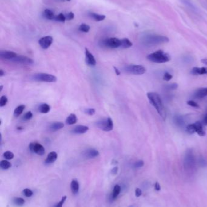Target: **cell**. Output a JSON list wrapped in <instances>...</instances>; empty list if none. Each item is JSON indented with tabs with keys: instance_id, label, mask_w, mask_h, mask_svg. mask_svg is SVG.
Returning a JSON list of instances; mask_svg holds the SVG:
<instances>
[{
	"instance_id": "obj_13",
	"label": "cell",
	"mask_w": 207,
	"mask_h": 207,
	"mask_svg": "<svg viewBox=\"0 0 207 207\" xmlns=\"http://www.w3.org/2000/svg\"><path fill=\"white\" fill-rule=\"evenodd\" d=\"M18 55L12 51H7V50H1L0 52V56L1 58L12 61L14 58H15Z\"/></svg>"
},
{
	"instance_id": "obj_21",
	"label": "cell",
	"mask_w": 207,
	"mask_h": 207,
	"mask_svg": "<svg viewBox=\"0 0 207 207\" xmlns=\"http://www.w3.org/2000/svg\"><path fill=\"white\" fill-rule=\"evenodd\" d=\"M174 123L176 124V125L178 127H184L185 125L184 119L181 116H176V117H174Z\"/></svg>"
},
{
	"instance_id": "obj_32",
	"label": "cell",
	"mask_w": 207,
	"mask_h": 207,
	"mask_svg": "<svg viewBox=\"0 0 207 207\" xmlns=\"http://www.w3.org/2000/svg\"><path fill=\"white\" fill-rule=\"evenodd\" d=\"M54 20H55V21H59V22L65 23V21L66 20L65 15H64L63 13H60V14L58 15H55V17Z\"/></svg>"
},
{
	"instance_id": "obj_15",
	"label": "cell",
	"mask_w": 207,
	"mask_h": 207,
	"mask_svg": "<svg viewBox=\"0 0 207 207\" xmlns=\"http://www.w3.org/2000/svg\"><path fill=\"white\" fill-rule=\"evenodd\" d=\"M207 96V88H201L194 92L193 97L196 99H202Z\"/></svg>"
},
{
	"instance_id": "obj_4",
	"label": "cell",
	"mask_w": 207,
	"mask_h": 207,
	"mask_svg": "<svg viewBox=\"0 0 207 207\" xmlns=\"http://www.w3.org/2000/svg\"><path fill=\"white\" fill-rule=\"evenodd\" d=\"M186 132L189 134L197 133L199 136L202 137L205 136V132L203 129L202 124L201 122H196L194 124H189L186 128Z\"/></svg>"
},
{
	"instance_id": "obj_30",
	"label": "cell",
	"mask_w": 207,
	"mask_h": 207,
	"mask_svg": "<svg viewBox=\"0 0 207 207\" xmlns=\"http://www.w3.org/2000/svg\"><path fill=\"white\" fill-rule=\"evenodd\" d=\"M121 191V187L120 185H116L114 188L113 191V194H112V197L113 199H115V198H117L118 197V196L119 195Z\"/></svg>"
},
{
	"instance_id": "obj_28",
	"label": "cell",
	"mask_w": 207,
	"mask_h": 207,
	"mask_svg": "<svg viewBox=\"0 0 207 207\" xmlns=\"http://www.w3.org/2000/svg\"><path fill=\"white\" fill-rule=\"evenodd\" d=\"M25 109V105H19L14 110V116L15 117H18L20 115H22V113L24 111Z\"/></svg>"
},
{
	"instance_id": "obj_31",
	"label": "cell",
	"mask_w": 207,
	"mask_h": 207,
	"mask_svg": "<svg viewBox=\"0 0 207 207\" xmlns=\"http://www.w3.org/2000/svg\"><path fill=\"white\" fill-rule=\"evenodd\" d=\"M13 203L18 207H22L25 204V201L21 197H15L13 199Z\"/></svg>"
},
{
	"instance_id": "obj_6",
	"label": "cell",
	"mask_w": 207,
	"mask_h": 207,
	"mask_svg": "<svg viewBox=\"0 0 207 207\" xmlns=\"http://www.w3.org/2000/svg\"><path fill=\"white\" fill-rule=\"evenodd\" d=\"M96 124L98 128L105 132L111 131L114 127L113 121L110 117L101 119L98 121Z\"/></svg>"
},
{
	"instance_id": "obj_27",
	"label": "cell",
	"mask_w": 207,
	"mask_h": 207,
	"mask_svg": "<svg viewBox=\"0 0 207 207\" xmlns=\"http://www.w3.org/2000/svg\"><path fill=\"white\" fill-rule=\"evenodd\" d=\"M132 46L133 43L128 38H124L121 40V47L124 48H128Z\"/></svg>"
},
{
	"instance_id": "obj_53",
	"label": "cell",
	"mask_w": 207,
	"mask_h": 207,
	"mask_svg": "<svg viewBox=\"0 0 207 207\" xmlns=\"http://www.w3.org/2000/svg\"><path fill=\"white\" fill-rule=\"evenodd\" d=\"M66 1H70V0H66Z\"/></svg>"
},
{
	"instance_id": "obj_9",
	"label": "cell",
	"mask_w": 207,
	"mask_h": 207,
	"mask_svg": "<svg viewBox=\"0 0 207 207\" xmlns=\"http://www.w3.org/2000/svg\"><path fill=\"white\" fill-rule=\"evenodd\" d=\"M103 46L111 48H116L121 47V40L117 38H109L103 41Z\"/></svg>"
},
{
	"instance_id": "obj_37",
	"label": "cell",
	"mask_w": 207,
	"mask_h": 207,
	"mask_svg": "<svg viewBox=\"0 0 207 207\" xmlns=\"http://www.w3.org/2000/svg\"><path fill=\"white\" fill-rule=\"evenodd\" d=\"M33 117V114L31 112H27L23 116V119L24 121H28L32 119Z\"/></svg>"
},
{
	"instance_id": "obj_5",
	"label": "cell",
	"mask_w": 207,
	"mask_h": 207,
	"mask_svg": "<svg viewBox=\"0 0 207 207\" xmlns=\"http://www.w3.org/2000/svg\"><path fill=\"white\" fill-rule=\"evenodd\" d=\"M32 79L35 81L46 82H55L57 81V78L55 76L45 73L35 74L32 76Z\"/></svg>"
},
{
	"instance_id": "obj_16",
	"label": "cell",
	"mask_w": 207,
	"mask_h": 207,
	"mask_svg": "<svg viewBox=\"0 0 207 207\" xmlns=\"http://www.w3.org/2000/svg\"><path fill=\"white\" fill-rule=\"evenodd\" d=\"M89 130V127L85 125H77L75 127L72 132L74 134H84Z\"/></svg>"
},
{
	"instance_id": "obj_39",
	"label": "cell",
	"mask_w": 207,
	"mask_h": 207,
	"mask_svg": "<svg viewBox=\"0 0 207 207\" xmlns=\"http://www.w3.org/2000/svg\"><path fill=\"white\" fill-rule=\"evenodd\" d=\"M84 112L85 114L88 115H93L95 114V110L94 109L92 108H89V109H86L84 110Z\"/></svg>"
},
{
	"instance_id": "obj_2",
	"label": "cell",
	"mask_w": 207,
	"mask_h": 207,
	"mask_svg": "<svg viewBox=\"0 0 207 207\" xmlns=\"http://www.w3.org/2000/svg\"><path fill=\"white\" fill-rule=\"evenodd\" d=\"M141 41L143 45L146 46H153L164 44L169 41V38L166 36L159 35H144Z\"/></svg>"
},
{
	"instance_id": "obj_29",
	"label": "cell",
	"mask_w": 207,
	"mask_h": 207,
	"mask_svg": "<svg viewBox=\"0 0 207 207\" xmlns=\"http://www.w3.org/2000/svg\"><path fill=\"white\" fill-rule=\"evenodd\" d=\"M12 167V163L7 160H2L0 162V167L2 170H7Z\"/></svg>"
},
{
	"instance_id": "obj_3",
	"label": "cell",
	"mask_w": 207,
	"mask_h": 207,
	"mask_svg": "<svg viewBox=\"0 0 207 207\" xmlns=\"http://www.w3.org/2000/svg\"><path fill=\"white\" fill-rule=\"evenodd\" d=\"M146 58L149 61L155 63H165L170 60L169 55L161 50L148 55Z\"/></svg>"
},
{
	"instance_id": "obj_43",
	"label": "cell",
	"mask_w": 207,
	"mask_h": 207,
	"mask_svg": "<svg viewBox=\"0 0 207 207\" xmlns=\"http://www.w3.org/2000/svg\"><path fill=\"white\" fill-rule=\"evenodd\" d=\"M144 165V162L143 161H137L135 163H134V167L135 168H140V167H142Z\"/></svg>"
},
{
	"instance_id": "obj_7",
	"label": "cell",
	"mask_w": 207,
	"mask_h": 207,
	"mask_svg": "<svg viewBox=\"0 0 207 207\" xmlns=\"http://www.w3.org/2000/svg\"><path fill=\"white\" fill-rule=\"evenodd\" d=\"M125 71L128 73L140 75L146 72V69L141 65H129L125 67Z\"/></svg>"
},
{
	"instance_id": "obj_22",
	"label": "cell",
	"mask_w": 207,
	"mask_h": 207,
	"mask_svg": "<svg viewBox=\"0 0 207 207\" xmlns=\"http://www.w3.org/2000/svg\"><path fill=\"white\" fill-rule=\"evenodd\" d=\"M43 16L45 18L47 19V20H54L55 17V15H54V13L49 9H46L43 12Z\"/></svg>"
},
{
	"instance_id": "obj_38",
	"label": "cell",
	"mask_w": 207,
	"mask_h": 207,
	"mask_svg": "<svg viewBox=\"0 0 207 207\" xmlns=\"http://www.w3.org/2000/svg\"><path fill=\"white\" fill-rule=\"evenodd\" d=\"M66 198H67V196H63L62 198V199H61V201H60L58 203H57V204L55 205V206L54 207H63V205L64 204L65 202L66 201Z\"/></svg>"
},
{
	"instance_id": "obj_10",
	"label": "cell",
	"mask_w": 207,
	"mask_h": 207,
	"mask_svg": "<svg viewBox=\"0 0 207 207\" xmlns=\"http://www.w3.org/2000/svg\"><path fill=\"white\" fill-rule=\"evenodd\" d=\"M11 61L22 64H26V65H30L34 63V61L26 56H22V55H17L15 58H14Z\"/></svg>"
},
{
	"instance_id": "obj_17",
	"label": "cell",
	"mask_w": 207,
	"mask_h": 207,
	"mask_svg": "<svg viewBox=\"0 0 207 207\" xmlns=\"http://www.w3.org/2000/svg\"><path fill=\"white\" fill-rule=\"evenodd\" d=\"M65 125L63 122H53L52 123L49 127V129L50 132H54L56 131H58L59 130H61L62 128H63L64 127Z\"/></svg>"
},
{
	"instance_id": "obj_41",
	"label": "cell",
	"mask_w": 207,
	"mask_h": 207,
	"mask_svg": "<svg viewBox=\"0 0 207 207\" xmlns=\"http://www.w3.org/2000/svg\"><path fill=\"white\" fill-rule=\"evenodd\" d=\"M172 78H173V76L170 73H169L168 72H166L163 75V80H165L166 81H169L172 79Z\"/></svg>"
},
{
	"instance_id": "obj_35",
	"label": "cell",
	"mask_w": 207,
	"mask_h": 207,
	"mask_svg": "<svg viewBox=\"0 0 207 207\" xmlns=\"http://www.w3.org/2000/svg\"><path fill=\"white\" fill-rule=\"evenodd\" d=\"M8 99L6 96H2L0 98V107H2L5 106L7 103Z\"/></svg>"
},
{
	"instance_id": "obj_40",
	"label": "cell",
	"mask_w": 207,
	"mask_h": 207,
	"mask_svg": "<svg viewBox=\"0 0 207 207\" xmlns=\"http://www.w3.org/2000/svg\"><path fill=\"white\" fill-rule=\"evenodd\" d=\"M187 104L193 107H194V108H199V105H198V104H197L194 101H193V100H189L187 101Z\"/></svg>"
},
{
	"instance_id": "obj_11",
	"label": "cell",
	"mask_w": 207,
	"mask_h": 207,
	"mask_svg": "<svg viewBox=\"0 0 207 207\" xmlns=\"http://www.w3.org/2000/svg\"><path fill=\"white\" fill-rule=\"evenodd\" d=\"M52 42H53L52 37L50 36H46L42 38L39 40L38 43L42 48L47 49L51 46V44H52Z\"/></svg>"
},
{
	"instance_id": "obj_51",
	"label": "cell",
	"mask_w": 207,
	"mask_h": 207,
	"mask_svg": "<svg viewBox=\"0 0 207 207\" xmlns=\"http://www.w3.org/2000/svg\"><path fill=\"white\" fill-rule=\"evenodd\" d=\"M201 62L205 65H207V59H203L201 60Z\"/></svg>"
},
{
	"instance_id": "obj_19",
	"label": "cell",
	"mask_w": 207,
	"mask_h": 207,
	"mask_svg": "<svg viewBox=\"0 0 207 207\" xmlns=\"http://www.w3.org/2000/svg\"><path fill=\"white\" fill-rule=\"evenodd\" d=\"M70 189H71V191L74 194H76L78 193L79 191V184L78 182L75 180L74 179L72 181L71 184H70Z\"/></svg>"
},
{
	"instance_id": "obj_24",
	"label": "cell",
	"mask_w": 207,
	"mask_h": 207,
	"mask_svg": "<svg viewBox=\"0 0 207 207\" xmlns=\"http://www.w3.org/2000/svg\"><path fill=\"white\" fill-rule=\"evenodd\" d=\"M50 110V107L47 104H42L38 107L39 112L42 113H47Z\"/></svg>"
},
{
	"instance_id": "obj_49",
	"label": "cell",
	"mask_w": 207,
	"mask_h": 207,
	"mask_svg": "<svg viewBox=\"0 0 207 207\" xmlns=\"http://www.w3.org/2000/svg\"><path fill=\"white\" fill-rule=\"evenodd\" d=\"M114 70H115V73L117 75H120V71L117 68H116L115 67H114Z\"/></svg>"
},
{
	"instance_id": "obj_26",
	"label": "cell",
	"mask_w": 207,
	"mask_h": 207,
	"mask_svg": "<svg viewBox=\"0 0 207 207\" xmlns=\"http://www.w3.org/2000/svg\"><path fill=\"white\" fill-rule=\"evenodd\" d=\"M182 1V2H183L185 6H186L188 8L190 9L191 10L193 11H196V6L194 5V4L191 2V0H181Z\"/></svg>"
},
{
	"instance_id": "obj_44",
	"label": "cell",
	"mask_w": 207,
	"mask_h": 207,
	"mask_svg": "<svg viewBox=\"0 0 207 207\" xmlns=\"http://www.w3.org/2000/svg\"><path fill=\"white\" fill-rule=\"evenodd\" d=\"M65 17L67 20H72L74 18V14L72 12H69L66 15H65Z\"/></svg>"
},
{
	"instance_id": "obj_14",
	"label": "cell",
	"mask_w": 207,
	"mask_h": 207,
	"mask_svg": "<svg viewBox=\"0 0 207 207\" xmlns=\"http://www.w3.org/2000/svg\"><path fill=\"white\" fill-rule=\"evenodd\" d=\"M83 156L88 159L95 158L99 156V152L94 148H90L86 150L83 153Z\"/></svg>"
},
{
	"instance_id": "obj_23",
	"label": "cell",
	"mask_w": 207,
	"mask_h": 207,
	"mask_svg": "<svg viewBox=\"0 0 207 207\" xmlns=\"http://www.w3.org/2000/svg\"><path fill=\"white\" fill-rule=\"evenodd\" d=\"M77 122V117L75 114H70L67 117L66 120V123L68 125H73L75 124Z\"/></svg>"
},
{
	"instance_id": "obj_45",
	"label": "cell",
	"mask_w": 207,
	"mask_h": 207,
	"mask_svg": "<svg viewBox=\"0 0 207 207\" xmlns=\"http://www.w3.org/2000/svg\"><path fill=\"white\" fill-rule=\"evenodd\" d=\"M141 194H142V191H141V190L140 189V188H136V191H135V194H136V197H140L141 195Z\"/></svg>"
},
{
	"instance_id": "obj_1",
	"label": "cell",
	"mask_w": 207,
	"mask_h": 207,
	"mask_svg": "<svg viewBox=\"0 0 207 207\" xmlns=\"http://www.w3.org/2000/svg\"><path fill=\"white\" fill-rule=\"evenodd\" d=\"M147 96L149 102L155 107L159 115L161 116L162 119H165L166 112L160 96L156 93L149 92L147 93Z\"/></svg>"
},
{
	"instance_id": "obj_33",
	"label": "cell",
	"mask_w": 207,
	"mask_h": 207,
	"mask_svg": "<svg viewBox=\"0 0 207 207\" xmlns=\"http://www.w3.org/2000/svg\"><path fill=\"white\" fill-rule=\"evenodd\" d=\"M79 30H80L81 32H85V33H87L90 31V25L86 24H82L80 27H79Z\"/></svg>"
},
{
	"instance_id": "obj_25",
	"label": "cell",
	"mask_w": 207,
	"mask_h": 207,
	"mask_svg": "<svg viewBox=\"0 0 207 207\" xmlns=\"http://www.w3.org/2000/svg\"><path fill=\"white\" fill-rule=\"evenodd\" d=\"M90 16L92 18L93 20H94L96 21H101L105 19L106 17L103 15H99L95 13H90Z\"/></svg>"
},
{
	"instance_id": "obj_42",
	"label": "cell",
	"mask_w": 207,
	"mask_h": 207,
	"mask_svg": "<svg viewBox=\"0 0 207 207\" xmlns=\"http://www.w3.org/2000/svg\"><path fill=\"white\" fill-rule=\"evenodd\" d=\"M166 89H169V90H175L176 89L178 88V84L174 83V84H169L168 86H166Z\"/></svg>"
},
{
	"instance_id": "obj_8",
	"label": "cell",
	"mask_w": 207,
	"mask_h": 207,
	"mask_svg": "<svg viewBox=\"0 0 207 207\" xmlns=\"http://www.w3.org/2000/svg\"><path fill=\"white\" fill-rule=\"evenodd\" d=\"M30 152L35 153L39 156H43L45 153V149L44 147L37 142H31L29 146Z\"/></svg>"
},
{
	"instance_id": "obj_36",
	"label": "cell",
	"mask_w": 207,
	"mask_h": 207,
	"mask_svg": "<svg viewBox=\"0 0 207 207\" xmlns=\"http://www.w3.org/2000/svg\"><path fill=\"white\" fill-rule=\"evenodd\" d=\"M23 194L27 197H30L33 195L32 191L30 189H28V188H26V189L23 190Z\"/></svg>"
},
{
	"instance_id": "obj_50",
	"label": "cell",
	"mask_w": 207,
	"mask_h": 207,
	"mask_svg": "<svg viewBox=\"0 0 207 207\" xmlns=\"http://www.w3.org/2000/svg\"><path fill=\"white\" fill-rule=\"evenodd\" d=\"M5 75V72L3 71V70H0V76H3Z\"/></svg>"
},
{
	"instance_id": "obj_48",
	"label": "cell",
	"mask_w": 207,
	"mask_h": 207,
	"mask_svg": "<svg viewBox=\"0 0 207 207\" xmlns=\"http://www.w3.org/2000/svg\"><path fill=\"white\" fill-rule=\"evenodd\" d=\"M203 124H204L205 125H207V114L205 115V117H204V119H203Z\"/></svg>"
},
{
	"instance_id": "obj_12",
	"label": "cell",
	"mask_w": 207,
	"mask_h": 207,
	"mask_svg": "<svg viewBox=\"0 0 207 207\" xmlns=\"http://www.w3.org/2000/svg\"><path fill=\"white\" fill-rule=\"evenodd\" d=\"M85 61L87 65L90 66H95L97 63L94 55L86 48L85 49Z\"/></svg>"
},
{
	"instance_id": "obj_46",
	"label": "cell",
	"mask_w": 207,
	"mask_h": 207,
	"mask_svg": "<svg viewBox=\"0 0 207 207\" xmlns=\"http://www.w3.org/2000/svg\"><path fill=\"white\" fill-rule=\"evenodd\" d=\"M154 188H155V190H156V191H159V190H161V187L160 184H159V182H157L155 184V186H154Z\"/></svg>"
},
{
	"instance_id": "obj_20",
	"label": "cell",
	"mask_w": 207,
	"mask_h": 207,
	"mask_svg": "<svg viewBox=\"0 0 207 207\" xmlns=\"http://www.w3.org/2000/svg\"><path fill=\"white\" fill-rule=\"evenodd\" d=\"M193 75H204L207 74V69L205 67H194L191 70Z\"/></svg>"
},
{
	"instance_id": "obj_47",
	"label": "cell",
	"mask_w": 207,
	"mask_h": 207,
	"mask_svg": "<svg viewBox=\"0 0 207 207\" xmlns=\"http://www.w3.org/2000/svg\"><path fill=\"white\" fill-rule=\"evenodd\" d=\"M117 171H118V167H115L114 168L112 169V171H111V173L115 175L117 173Z\"/></svg>"
},
{
	"instance_id": "obj_52",
	"label": "cell",
	"mask_w": 207,
	"mask_h": 207,
	"mask_svg": "<svg viewBox=\"0 0 207 207\" xmlns=\"http://www.w3.org/2000/svg\"><path fill=\"white\" fill-rule=\"evenodd\" d=\"M2 88H3V86H1V90H0V92H1V91H2Z\"/></svg>"
},
{
	"instance_id": "obj_34",
	"label": "cell",
	"mask_w": 207,
	"mask_h": 207,
	"mask_svg": "<svg viewBox=\"0 0 207 207\" xmlns=\"http://www.w3.org/2000/svg\"><path fill=\"white\" fill-rule=\"evenodd\" d=\"M3 157L7 160H11L14 158V155L12 152L10 151H7L4 153Z\"/></svg>"
},
{
	"instance_id": "obj_18",
	"label": "cell",
	"mask_w": 207,
	"mask_h": 207,
	"mask_svg": "<svg viewBox=\"0 0 207 207\" xmlns=\"http://www.w3.org/2000/svg\"><path fill=\"white\" fill-rule=\"evenodd\" d=\"M57 157H58L57 153L55 151H52L50 153H49V155H47L46 160H45V163L46 164L52 163L57 160Z\"/></svg>"
}]
</instances>
